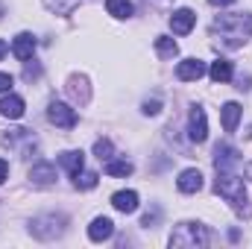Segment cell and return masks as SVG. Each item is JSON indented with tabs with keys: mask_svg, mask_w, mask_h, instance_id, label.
I'll return each instance as SVG.
<instances>
[{
	"mask_svg": "<svg viewBox=\"0 0 252 249\" xmlns=\"http://www.w3.org/2000/svg\"><path fill=\"white\" fill-rule=\"evenodd\" d=\"M220 112H223V129H226V132H235V129H238V121H241V112H244V109H241L238 103H226Z\"/></svg>",
	"mask_w": 252,
	"mask_h": 249,
	"instance_id": "18",
	"label": "cell"
},
{
	"mask_svg": "<svg viewBox=\"0 0 252 249\" xmlns=\"http://www.w3.org/2000/svg\"><path fill=\"white\" fill-rule=\"evenodd\" d=\"M47 121L53 126H59V129H73L76 126V109H70L62 100H53L47 106Z\"/></svg>",
	"mask_w": 252,
	"mask_h": 249,
	"instance_id": "5",
	"label": "cell"
},
{
	"mask_svg": "<svg viewBox=\"0 0 252 249\" xmlns=\"http://www.w3.org/2000/svg\"><path fill=\"white\" fill-rule=\"evenodd\" d=\"M214 193L223 196L241 217H250V193H247V185L244 179L235 173V170H217V179H214Z\"/></svg>",
	"mask_w": 252,
	"mask_h": 249,
	"instance_id": "2",
	"label": "cell"
},
{
	"mask_svg": "<svg viewBox=\"0 0 252 249\" xmlns=\"http://www.w3.org/2000/svg\"><path fill=\"white\" fill-rule=\"evenodd\" d=\"M158 217H161V208L156 205L153 211H147V214H144V220H141V226H147V229H150V226H156V223H158Z\"/></svg>",
	"mask_w": 252,
	"mask_h": 249,
	"instance_id": "27",
	"label": "cell"
},
{
	"mask_svg": "<svg viewBox=\"0 0 252 249\" xmlns=\"http://www.w3.org/2000/svg\"><path fill=\"white\" fill-rule=\"evenodd\" d=\"M156 50H158V56L173 59V56L179 53V44H176L173 38H167V35H158V38H156Z\"/></svg>",
	"mask_w": 252,
	"mask_h": 249,
	"instance_id": "22",
	"label": "cell"
},
{
	"mask_svg": "<svg viewBox=\"0 0 252 249\" xmlns=\"http://www.w3.org/2000/svg\"><path fill=\"white\" fill-rule=\"evenodd\" d=\"M193 24H196L193 9H176V12L170 15V30H173L176 35H188L190 30H193Z\"/></svg>",
	"mask_w": 252,
	"mask_h": 249,
	"instance_id": "10",
	"label": "cell"
},
{
	"mask_svg": "<svg viewBox=\"0 0 252 249\" xmlns=\"http://www.w3.org/2000/svg\"><path fill=\"white\" fill-rule=\"evenodd\" d=\"M64 229H67V217L56 214V211H47V214H38L30 220V235L38 238V241H56L62 238Z\"/></svg>",
	"mask_w": 252,
	"mask_h": 249,
	"instance_id": "3",
	"label": "cell"
},
{
	"mask_svg": "<svg viewBox=\"0 0 252 249\" xmlns=\"http://www.w3.org/2000/svg\"><path fill=\"white\" fill-rule=\"evenodd\" d=\"M112 205H115L121 214H132V211H138V193H135V190H118V193L112 196Z\"/></svg>",
	"mask_w": 252,
	"mask_h": 249,
	"instance_id": "15",
	"label": "cell"
},
{
	"mask_svg": "<svg viewBox=\"0 0 252 249\" xmlns=\"http://www.w3.org/2000/svg\"><path fill=\"white\" fill-rule=\"evenodd\" d=\"M44 6L56 15H70V12L79 9V0H44Z\"/></svg>",
	"mask_w": 252,
	"mask_h": 249,
	"instance_id": "21",
	"label": "cell"
},
{
	"mask_svg": "<svg viewBox=\"0 0 252 249\" xmlns=\"http://www.w3.org/2000/svg\"><path fill=\"white\" fill-rule=\"evenodd\" d=\"M112 235H115V223H112L109 217H94V220H91L88 238H91L94 244H103V241H109Z\"/></svg>",
	"mask_w": 252,
	"mask_h": 249,
	"instance_id": "11",
	"label": "cell"
},
{
	"mask_svg": "<svg viewBox=\"0 0 252 249\" xmlns=\"http://www.w3.org/2000/svg\"><path fill=\"white\" fill-rule=\"evenodd\" d=\"M208 76L214 82H229L235 76V67H232L229 59H217V62H211V67H208Z\"/></svg>",
	"mask_w": 252,
	"mask_h": 249,
	"instance_id": "17",
	"label": "cell"
},
{
	"mask_svg": "<svg viewBox=\"0 0 252 249\" xmlns=\"http://www.w3.org/2000/svg\"><path fill=\"white\" fill-rule=\"evenodd\" d=\"M247 179H252V164H247Z\"/></svg>",
	"mask_w": 252,
	"mask_h": 249,
	"instance_id": "32",
	"label": "cell"
},
{
	"mask_svg": "<svg viewBox=\"0 0 252 249\" xmlns=\"http://www.w3.org/2000/svg\"><path fill=\"white\" fill-rule=\"evenodd\" d=\"M97 173H91V170H79V173H73V187H79V190H91V187H97Z\"/></svg>",
	"mask_w": 252,
	"mask_h": 249,
	"instance_id": "20",
	"label": "cell"
},
{
	"mask_svg": "<svg viewBox=\"0 0 252 249\" xmlns=\"http://www.w3.org/2000/svg\"><path fill=\"white\" fill-rule=\"evenodd\" d=\"M247 138H252V126H250V129H247Z\"/></svg>",
	"mask_w": 252,
	"mask_h": 249,
	"instance_id": "33",
	"label": "cell"
},
{
	"mask_svg": "<svg viewBox=\"0 0 252 249\" xmlns=\"http://www.w3.org/2000/svg\"><path fill=\"white\" fill-rule=\"evenodd\" d=\"M6 179H9V161H6V158H0V185H3Z\"/></svg>",
	"mask_w": 252,
	"mask_h": 249,
	"instance_id": "29",
	"label": "cell"
},
{
	"mask_svg": "<svg viewBox=\"0 0 252 249\" xmlns=\"http://www.w3.org/2000/svg\"><path fill=\"white\" fill-rule=\"evenodd\" d=\"M9 88H12V76H9V73H0V94L9 91Z\"/></svg>",
	"mask_w": 252,
	"mask_h": 249,
	"instance_id": "28",
	"label": "cell"
},
{
	"mask_svg": "<svg viewBox=\"0 0 252 249\" xmlns=\"http://www.w3.org/2000/svg\"><path fill=\"white\" fill-rule=\"evenodd\" d=\"M24 100L18 97V94H6L3 100H0V115L3 118H9V121H18V118H24Z\"/></svg>",
	"mask_w": 252,
	"mask_h": 249,
	"instance_id": "13",
	"label": "cell"
},
{
	"mask_svg": "<svg viewBox=\"0 0 252 249\" xmlns=\"http://www.w3.org/2000/svg\"><path fill=\"white\" fill-rule=\"evenodd\" d=\"M211 35L217 38V44H223L226 50H238L252 38V15L250 12H229V15H217L211 21Z\"/></svg>",
	"mask_w": 252,
	"mask_h": 249,
	"instance_id": "1",
	"label": "cell"
},
{
	"mask_svg": "<svg viewBox=\"0 0 252 249\" xmlns=\"http://www.w3.org/2000/svg\"><path fill=\"white\" fill-rule=\"evenodd\" d=\"M30 182H32L35 187L56 185V167H53L50 161H38V164H32V170H30Z\"/></svg>",
	"mask_w": 252,
	"mask_h": 249,
	"instance_id": "8",
	"label": "cell"
},
{
	"mask_svg": "<svg viewBox=\"0 0 252 249\" xmlns=\"http://www.w3.org/2000/svg\"><path fill=\"white\" fill-rule=\"evenodd\" d=\"M106 12L112 18H129L132 15V3L129 0H106Z\"/></svg>",
	"mask_w": 252,
	"mask_h": 249,
	"instance_id": "24",
	"label": "cell"
},
{
	"mask_svg": "<svg viewBox=\"0 0 252 249\" xmlns=\"http://www.w3.org/2000/svg\"><path fill=\"white\" fill-rule=\"evenodd\" d=\"M188 138L193 144H202L208 138V118H205V109L202 106H193L188 115Z\"/></svg>",
	"mask_w": 252,
	"mask_h": 249,
	"instance_id": "6",
	"label": "cell"
},
{
	"mask_svg": "<svg viewBox=\"0 0 252 249\" xmlns=\"http://www.w3.org/2000/svg\"><path fill=\"white\" fill-rule=\"evenodd\" d=\"M202 73H205V62H199V59H185V62H179V67H176V76L182 82H193Z\"/></svg>",
	"mask_w": 252,
	"mask_h": 249,
	"instance_id": "14",
	"label": "cell"
},
{
	"mask_svg": "<svg viewBox=\"0 0 252 249\" xmlns=\"http://www.w3.org/2000/svg\"><path fill=\"white\" fill-rule=\"evenodd\" d=\"M176 187H179L182 193H196V190L202 187V173H199L196 167L182 170V173H179V179H176Z\"/></svg>",
	"mask_w": 252,
	"mask_h": 249,
	"instance_id": "12",
	"label": "cell"
},
{
	"mask_svg": "<svg viewBox=\"0 0 252 249\" xmlns=\"http://www.w3.org/2000/svg\"><path fill=\"white\" fill-rule=\"evenodd\" d=\"M59 164H62L70 176H73V173H79V170L85 167V156H82L79 150H67V153L59 156Z\"/></svg>",
	"mask_w": 252,
	"mask_h": 249,
	"instance_id": "16",
	"label": "cell"
},
{
	"mask_svg": "<svg viewBox=\"0 0 252 249\" xmlns=\"http://www.w3.org/2000/svg\"><path fill=\"white\" fill-rule=\"evenodd\" d=\"M141 112H144V115H150V118H153V115H158V112H161V100H158V97H153V100H144Z\"/></svg>",
	"mask_w": 252,
	"mask_h": 249,
	"instance_id": "26",
	"label": "cell"
},
{
	"mask_svg": "<svg viewBox=\"0 0 252 249\" xmlns=\"http://www.w3.org/2000/svg\"><path fill=\"white\" fill-rule=\"evenodd\" d=\"M208 229L202 223H193V220H185L179 223L173 232H170V247H208Z\"/></svg>",
	"mask_w": 252,
	"mask_h": 249,
	"instance_id": "4",
	"label": "cell"
},
{
	"mask_svg": "<svg viewBox=\"0 0 252 249\" xmlns=\"http://www.w3.org/2000/svg\"><path fill=\"white\" fill-rule=\"evenodd\" d=\"M94 156H97L100 161H109V158H115V147H112V141H109V138H100V141L94 144Z\"/></svg>",
	"mask_w": 252,
	"mask_h": 249,
	"instance_id": "25",
	"label": "cell"
},
{
	"mask_svg": "<svg viewBox=\"0 0 252 249\" xmlns=\"http://www.w3.org/2000/svg\"><path fill=\"white\" fill-rule=\"evenodd\" d=\"M106 173L109 176H129L132 173V161H126V158H109L106 161Z\"/></svg>",
	"mask_w": 252,
	"mask_h": 249,
	"instance_id": "23",
	"label": "cell"
},
{
	"mask_svg": "<svg viewBox=\"0 0 252 249\" xmlns=\"http://www.w3.org/2000/svg\"><path fill=\"white\" fill-rule=\"evenodd\" d=\"M211 6H229V3H235V0H208Z\"/></svg>",
	"mask_w": 252,
	"mask_h": 249,
	"instance_id": "30",
	"label": "cell"
},
{
	"mask_svg": "<svg viewBox=\"0 0 252 249\" xmlns=\"http://www.w3.org/2000/svg\"><path fill=\"white\" fill-rule=\"evenodd\" d=\"M241 164V153L232 144H217L214 147V167L217 170H238Z\"/></svg>",
	"mask_w": 252,
	"mask_h": 249,
	"instance_id": "7",
	"label": "cell"
},
{
	"mask_svg": "<svg viewBox=\"0 0 252 249\" xmlns=\"http://www.w3.org/2000/svg\"><path fill=\"white\" fill-rule=\"evenodd\" d=\"M6 50H9V47H6V41H3V38H0V59H3V56H6Z\"/></svg>",
	"mask_w": 252,
	"mask_h": 249,
	"instance_id": "31",
	"label": "cell"
},
{
	"mask_svg": "<svg viewBox=\"0 0 252 249\" xmlns=\"http://www.w3.org/2000/svg\"><path fill=\"white\" fill-rule=\"evenodd\" d=\"M67 91L73 94V100H79V103H88V79H85V76H70V85H67Z\"/></svg>",
	"mask_w": 252,
	"mask_h": 249,
	"instance_id": "19",
	"label": "cell"
},
{
	"mask_svg": "<svg viewBox=\"0 0 252 249\" xmlns=\"http://www.w3.org/2000/svg\"><path fill=\"white\" fill-rule=\"evenodd\" d=\"M35 35L32 32H18L15 35V41H12V53H15V59H21V62H30L32 59V53H35Z\"/></svg>",
	"mask_w": 252,
	"mask_h": 249,
	"instance_id": "9",
	"label": "cell"
}]
</instances>
